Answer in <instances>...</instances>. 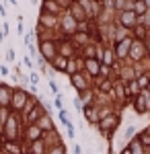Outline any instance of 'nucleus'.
Wrapping results in <instances>:
<instances>
[{
  "instance_id": "f257e3e1",
  "label": "nucleus",
  "mask_w": 150,
  "mask_h": 154,
  "mask_svg": "<svg viewBox=\"0 0 150 154\" xmlns=\"http://www.w3.org/2000/svg\"><path fill=\"white\" fill-rule=\"evenodd\" d=\"M31 2H33V4H35V2H37V0H31Z\"/></svg>"
}]
</instances>
